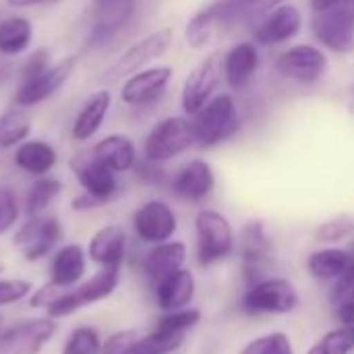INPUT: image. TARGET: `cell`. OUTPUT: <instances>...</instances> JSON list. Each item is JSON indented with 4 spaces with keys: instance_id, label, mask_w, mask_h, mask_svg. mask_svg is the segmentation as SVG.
I'll return each mask as SVG.
<instances>
[{
    "instance_id": "6da1fadb",
    "label": "cell",
    "mask_w": 354,
    "mask_h": 354,
    "mask_svg": "<svg viewBox=\"0 0 354 354\" xmlns=\"http://www.w3.org/2000/svg\"><path fill=\"white\" fill-rule=\"evenodd\" d=\"M197 263L201 268L216 266L228 259L236 247V236L230 220L216 209H201L195 216Z\"/></svg>"
},
{
    "instance_id": "7a4b0ae2",
    "label": "cell",
    "mask_w": 354,
    "mask_h": 354,
    "mask_svg": "<svg viewBox=\"0 0 354 354\" xmlns=\"http://www.w3.org/2000/svg\"><path fill=\"white\" fill-rule=\"evenodd\" d=\"M299 303V292L290 280L266 276L247 286L241 299V311L247 315H288Z\"/></svg>"
},
{
    "instance_id": "3957f363",
    "label": "cell",
    "mask_w": 354,
    "mask_h": 354,
    "mask_svg": "<svg viewBox=\"0 0 354 354\" xmlns=\"http://www.w3.org/2000/svg\"><path fill=\"white\" fill-rule=\"evenodd\" d=\"M191 122H193L195 143L203 147H214L218 143H224L226 139L234 137L241 129L236 104L228 93L212 97L209 104L201 112H197Z\"/></svg>"
},
{
    "instance_id": "277c9868",
    "label": "cell",
    "mask_w": 354,
    "mask_h": 354,
    "mask_svg": "<svg viewBox=\"0 0 354 354\" xmlns=\"http://www.w3.org/2000/svg\"><path fill=\"white\" fill-rule=\"evenodd\" d=\"M118 270L120 268H102L95 276H91L89 280H85L83 284L64 290L50 307H48V315L52 319L58 317H66L87 305L100 303L106 297H110L116 286H118Z\"/></svg>"
},
{
    "instance_id": "5b68a950",
    "label": "cell",
    "mask_w": 354,
    "mask_h": 354,
    "mask_svg": "<svg viewBox=\"0 0 354 354\" xmlns=\"http://www.w3.org/2000/svg\"><path fill=\"white\" fill-rule=\"evenodd\" d=\"M311 29L317 41L332 52L346 54L354 48V2H342L326 10H313Z\"/></svg>"
},
{
    "instance_id": "8992f818",
    "label": "cell",
    "mask_w": 354,
    "mask_h": 354,
    "mask_svg": "<svg viewBox=\"0 0 354 354\" xmlns=\"http://www.w3.org/2000/svg\"><path fill=\"white\" fill-rule=\"evenodd\" d=\"M172 44V29H160L149 33L147 37L135 41L129 46L102 75L100 81L104 83H114L118 79L131 77L133 73L141 71V66L149 64L151 60L160 58Z\"/></svg>"
},
{
    "instance_id": "52a82bcc",
    "label": "cell",
    "mask_w": 354,
    "mask_h": 354,
    "mask_svg": "<svg viewBox=\"0 0 354 354\" xmlns=\"http://www.w3.org/2000/svg\"><path fill=\"white\" fill-rule=\"evenodd\" d=\"M195 143L193 122L183 116H172L158 122L145 139V160L168 162L185 153Z\"/></svg>"
},
{
    "instance_id": "ba28073f",
    "label": "cell",
    "mask_w": 354,
    "mask_h": 354,
    "mask_svg": "<svg viewBox=\"0 0 354 354\" xmlns=\"http://www.w3.org/2000/svg\"><path fill=\"white\" fill-rule=\"evenodd\" d=\"M77 60H79V56H75V54L64 56L56 64H50L41 75L21 81V85L15 93V106L17 108L37 106L44 100H48L50 95H54L71 79V75L77 66Z\"/></svg>"
},
{
    "instance_id": "9c48e42d",
    "label": "cell",
    "mask_w": 354,
    "mask_h": 354,
    "mask_svg": "<svg viewBox=\"0 0 354 354\" xmlns=\"http://www.w3.org/2000/svg\"><path fill=\"white\" fill-rule=\"evenodd\" d=\"M220 77H222V60L218 54L207 56L199 66L191 71L180 93V104L185 114L195 116L209 104L220 83Z\"/></svg>"
},
{
    "instance_id": "30bf717a",
    "label": "cell",
    "mask_w": 354,
    "mask_h": 354,
    "mask_svg": "<svg viewBox=\"0 0 354 354\" xmlns=\"http://www.w3.org/2000/svg\"><path fill=\"white\" fill-rule=\"evenodd\" d=\"M280 4H284V0H216L199 12L209 21L214 29H230L266 17Z\"/></svg>"
},
{
    "instance_id": "8fae6325",
    "label": "cell",
    "mask_w": 354,
    "mask_h": 354,
    "mask_svg": "<svg viewBox=\"0 0 354 354\" xmlns=\"http://www.w3.org/2000/svg\"><path fill=\"white\" fill-rule=\"evenodd\" d=\"M71 170L75 172L79 185L85 189L89 197H93L97 203L110 201L118 193V180L116 172H112L108 166H104L93 151H79L71 160Z\"/></svg>"
},
{
    "instance_id": "7c38bea8",
    "label": "cell",
    "mask_w": 354,
    "mask_h": 354,
    "mask_svg": "<svg viewBox=\"0 0 354 354\" xmlns=\"http://www.w3.org/2000/svg\"><path fill=\"white\" fill-rule=\"evenodd\" d=\"M133 226H135L137 236L143 243L160 245V243H166L174 236V232L178 228V220H176L174 209L168 203L153 199V201L143 203L135 212Z\"/></svg>"
},
{
    "instance_id": "4fadbf2b",
    "label": "cell",
    "mask_w": 354,
    "mask_h": 354,
    "mask_svg": "<svg viewBox=\"0 0 354 354\" xmlns=\"http://www.w3.org/2000/svg\"><path fill=\"white\" fill-rule=\"evenodd\" d=\"M56 334L52 317L21 322L0 334V354H37Z\"/></svg>"
},
{
    "instance_id": "5bb4252c",
    "label": "cell",
    "mask_w": 354,
    "mask_h": 354,
    "mask_svg": "<svg viewBox=\"0 0 354 354\" xmlns=\"http://www.w3.org/2000/svg\"><path fill=\"white\" fill-rule=\"evenodd\" d=\"M239 253L243 259V272H245L247 284H253V282L266 278L263 268L272 255V239H270L263 222H249L241 230Z\"/></svg>"
},
{
    "instance_id": "9a60e30c",
    "label": "cell",
    "mask_w": 354,
    "mask_h": 354,
    "mask_svg": "<svg viewBox=\"0 0 354 354\" xmlns=\"http://www.w3.org/2000/svg\"><path fill=\"white\" fill-rule=\"evenodd\" d=\"M276 68L286 79L301 81V83H315L324 77L328 68V58L322 50L301 44L282 52L276 60Z\"/></svg>"
},
{
    "instance_id": "2e32d148",
    "label": "cell",
    "mask_w": 354,
    "mask_h": 354,
    "mask_svg": "<svg viewBox=\"0 0 354 354\" xmlns=\"http://www.w3.org/2000/svg\"><path fill=\"white\" fill-rule=\"evenodd\" d=\"M170 79H172L170 66H151L145 71H137L131 77H127V81L122 83L120 97L127 106H135V108L149 106L164 95Z\"/></svg>"
},
{
    "instance_id": "e0dca14e",
    "label": "cell",
    "mask_w": 354,
    "mask_h": 354,
    "mask_svg": "<svg viewBox=\"0 0 354 354\" xmlns=\"http://www.w3.org/2000/svg\"><path fill=\"white\" fill-rule=\"evenodd\" d=\"M62 228L56 218L33 216L15 236V245L27 261H37L60 241Z\"/></svg>"
},
{
    "instance_id": "ac0fdd59",
    "label": "cell",
    "mask_w": 354,
    "mask_h": 354,
    "mask_svg": "<svg viewBox=\"0 0 354 354\" xmlns=\"http://www.w3.org/2000/svg\"><path fill=\"white\" fill-rule=\"evenodd\" d=\"M216 187V176L214 170L207 162L203 160H191L187 162L172 178V191L176 197L191 201V203H201L205 201Z\"/></svg>"
},
{
    "instance_id": "d6986e66",
    "label": "cell",
    "mask_w": 354,
    "mask_h": 354,
    "mask_svg": "<svg viewBox=\"0 0 354 354\" xmlns=\"http://www.w3.org/2000/svg\"><path fill=\"white\" fill-rule=\"evenodd\" d=\"M301 29V12L292 4H280L255 27L253 37L261 46H276L295 37Z\"/></svg>"
},
{
    "instance_id": "ffe728a7",
    "label": "cell",
    "mask_w": 354,
    "mask_h": 354,
    "mask_svg": "<svg viewBox=\"0 0 354 354\" xmlns=\"http://www.w3.org/2000/svg\"><path fill=\"white\" fill-rule=\"evenodd\" d=\"M153 288H156V303L166 313V311L189 307L195 299L197 282L191 270L180 268L168 274L166 278H162L158 284H153Z\"/></svg>"
},
{
    "instance_id": "44dd1931",
    "label": "cell",
    "mask_w": 354,
    "mask_h": 354,
    "mask_svg": "<svg viewBox=\"0 0 354 354\" xmlns=\"http://www.w3.org/2000/svg\"><path fill=\"white\" fill-rule=\"evenodd\" d=\"M97 6H100V12L89 31L87 48H100L108 44L129 23L133 15V0H110Z\"/></svg>"
},
{
    "instance_id": "7402d4cb",
    "label": "cell",
    "mask_w": 354,
    "mask_h": 354,
    "mask_svg": "<svg viewBox=\"0 0 354 354\" xmlns=\"http://www.w3.org/2000/svg\"><path fill=\"white\" fill-rule=\"evenodd\" d=\"M89 257L102 268H120L127 257V232L122 226H104L89 241Z\"/></svg>"
},
{
    "instance_id": "603a6c76",
    "label": "cell",
    "mask_w": 354,
    "mask_h": 354,
    "mask_svg": "<svg viewBox=\"0 0 354 354\" xmlns=\"http://www.w3.org/2000/svg\"><path fill=\"white\" fill-rule=\"evenodd\" d=\"M187 261V245L180 241H166L153 245L143 259V272L151 284H158L168 274L180 270Z\"/></svg>"
},
{
    "instance_id": "cb8c5ba5",
    "label": "cell",
    "mask_w": 354,
    "mask_h": 354,
    "mask_svg": "<svg viewBox=\"0 0 354 354\" xmlns=\"http://www.w3.org/2000/svg\"><path fill=\"white\" fill-rule=\"evenodd\" d=\"M259 66V52L253 44L243 41L236 44L224 58H222V71H224V79L230 87L234 89H243L251 77L257 73Z\"/></svg>"
},
{
    "instance_id": "d4e9b609",
    "label": "cell",
    "mask_w": 354,
    "mask_h": 354,
    "mask_svg": "<svg viewBox=\"0 0 354 354\" xmlns=\"http://www.w3.org/2000/svg\"><path fill=\"white\" fill-rule=\"evenodd\" d=\"M110 104H112V93L108 89H100V91L91 93L73 122V131H71L73 139L75 141L91 139L102 129V124L108 116Z\"/></svg>"
},
{
    "instance_id": "484cf974",
    "label": "cell",
    "mask_w": 354,
    "mask_h": 354,
    "mask_svg": "<svg viewBox=\"0 0 354 354\" xmlns=\"http://www.w3.org/2000/svg\"><path fill=\"white\" fill-rule=\"evenodd\" d=\"M353 263L351 251L340 247H324L309 255L307 272L317 282H336Z\"/></svg>"
},
{
    "instance_id": "4316f807",
    "label": "cell",
    "mask_w": 354,
    "mask_h": 354,
    "mask_svg": "<svg viewBox=\"0 0 354 354\" xmlns=\"http://www.w3.org/2000/svg\"><path fill=\"white\" fill-rule=\"evenodd\" d=\"M93 156L112 172H127L137 164L135 143L127 135H108L91 149Z\"/></svg>"
},
{
    "instance_id": "83f0119b",
    "label": "cell",
    "mask_w": 354,
    "mask_h": 354,
    "mask_svg": "<svg viewBox=\"0 0 354 354\" xmlns=\"http://www.w3.org/2000/svg\"><path fill=\"white\" fill-rule=\"evenodd\" d=\"M56 149L46 141H23L21 145H17L15 164L27 174L44 176L56 166Z\"/></svg>"
},
{
    "instance_id": "f1b7e54d",
    "label": "cell",
    "mask_w": 354,
    "mask_h": 354,
    "mask_svg": "<svg viewBox=\"0 0 354 354\" xmlns=\"http://www.w3.org/2000/svg\"><path fill=\"white\" fill-rule=\"evenodd\" d=\"M83 274H85V253L79 245H66L52 259V268H50L52 280L50 282H54L62 288H71V286L79 284Z\"/></svg>"
},
{
    "instance_id": "f546056e",
    "label": "cell",
    "mask_w": 354,
    "mask_h": 354,
    "mask_svg": "<svg viewBox=\"0 0 354 354\" xmlns=\"http://www.w3.org/2000/svg\"><path fill=\"white\" fill-rule=\"evenodd\" d=\"M33 39V25L25 17H6L0 21V54L19 56Z\"/></svg>"
},
{
    "instance_id": "4dcf8cb0",
    "label": "cell",
    "mask_w": 354,
    "mask_h": 354,
    "mask_svg": "<svg viewBox=\"0 0 354 354\" xmlns=\"http://www.w3.org/2000/svg\"><path fill=\"white\" fill-rule=\"evenodd\" d=\"M185 344L183 334H170L162 330H151L147 336H139L135 344L127 351L131 354H174Z\"/></svg>"
},
{
    "instance_id": "1f68e13d",
    "label": "cell",
    "mask_w": 354,
    "mask_h": 354,
    "mask_svg": "<svg viewBox=\"0 0 354 354\" xmlns=\"http://www.w3.org/2000/svg\"><path fill=\"white\" fill-rule=\"evenodd\" d=\"M29 133H31V122L19 108H10L0 116V149H10L15 145H21Z\"/></svg>"
},
{
    "instance_id": "d6a6232c",
    "label": "cell",
    "mask_w": 354,
    "mask_h": 354,
    "mask_svg": "<svg viewBox=\"0 0 354 354\" xmlns=\"http://www.w3.org/2000/svg\"><path fill=\"white\" fill-rule=\"evenodd\" d=\"M62 191V183L56 180V178H50V176H41L33 183V187L29 189L27 193V199H25V212L27 216H39Z\"/></svg>"
},
{
    "instance_id": "836d02e7",
    "label": "cell",
    "mask_w": 354,
    "mask_h": 354,
    "mask_svg": "<svg viewBox=\"0 0 354 354\" xmlns=\"http://www.w3.org/2000/svg\"><path fill=\"white\" fill-rule=\"evenodd\" d=\"M354 351V328L338 326L326 332L307 354H353Z\"/></svg>"
},
{
    "instance_id": "e575fe53",
    "label": "cell",
    "mask_w": 354,
    "mask_h": 354,
    "mask_svg": "<svg viewBox=\"0 0 354 354\" xmlns=\"http://www.w3.org/2000/svg\"><path fill=\"white\" fill-rule=\"evenodd\" d=\"M239 354H295V346L288 334L270 332L247 342Z\"/></svg>"
},
{
    "instance_id": "d590c367",
    "label": "cell",
    "mask_w": 354,
    "mask_h": 354,
    "mask_svg": "<svg viewBox=\"0 0 354 354\" xmlns=\"http://www.w3.org/2000/svg\"><path fill=\"white\" fill-rule=\"evenodd\" d=\"M199 322H201V311L199 309H193V307H185V309H176V311H166L158 319L156 330L170 332V334H183L185 336Z\"/></svg>"
},
{
    "instance_id": "8d00e7d4",
    "label": "cell",
    "mask_w": 354,
    "mask_h": 354,
    "mask_svg": "<svg viewBox=\"0 0 354 354\" xmlns=\"http://www.w3.org/2000/svg\"><path fill=\"white\" fill-rule=\"evenodd\" d=\"M354 234V218L353 216H336L315 230V241L322 245H334L340 243Z\"/></svg>"
},
{
    "instance_id": "74e56055",
    "label": "cell",
    "mask_w": 354,
    "mask_h": 354,
    "mask_svg": "<svg viewBox=\"0 0 354 354\" xmlns=\"http://www.w3.org/2000/svg\"><path fill=\"white\" fill-rule=\"evenodd\" d=\"M102 346L104 344H102V340H100L95 330H91V328H77L71 334V338H68L62 354H102Z\"/></svg>"
},
{
    "instance_id": "f35d334b",
    "label": "cell",
    "mask_w": 354,
    "mask_h": 354,
    "mask_svg": "<svg viewBox=\"0 0 354 354\" xmlns=\"http://www.w3.org/2000/svg\"><path fill=\"white\" fill-rule=\"evenodd\" d=\"M17 218H19V205L15 193L6 187H0V236L15 226Z\"/></svg>"
},
{
    "instance_id": "ab89813d",
    "label": "cell",
    "mask_w": 354,
    "mask_h": 354,
    "mask_svg": "<svg viewBox=\"0 0 354 354\" xmlns=\"http://www.w3.org/2000/svg\"><path fill=\"white\" fill-rule=\"evenodd\" d=\"M31 292V284L25 280H0V307L19 303Z\"/></svg>"
},
{
    "instance_id": "60d3db41",
    "label": "cell",
    "mask_w": 354,
    "mask_h": 354,
    "mask_svg": "<svg viewBox=\"0 0 354 354\" xmlns=\"http://www.w3.org/2000/svg\"><path fill=\"white\" fill-rule=\"evenodd\" d=\"M348 301H354V261L332 286V303L334 305L348 303Z\"/></svg>"
},
{
    "instance_id": "b9f144b4",
    "label": "cell",
    "mask_w": 354,
    "mask_h": 354,
    "mask_svg": "<svg viewBox=\"0 0 354 354\" xmlns=\"http://www.w3.org/2000/svg\"><path fill=\"white\" fill-rule=\"evenodd\" d=\"M48 66H50V52L44 50V48L35 50V52L27 58V62L23 64L21 81H27V79H33V77L41 75Z\"/></svg>"
},
{
    "instance_id": "7bdbcfd3",
    "label": "cell",
    "mask_w": 354,
    "mask_h": 354,
    "mask_svg": "<svg viewBox=\"0 0 354 354\" xmlns=\"http://www.w3.org/2000/svg\"><path fill=\"white\" fill-rule=\"evenodd\" d=\"M137 338H139V334L135 330L118 332V334H114V336H110L106 340V344L102 346V354H124L135 344Z\"/></svg>"
},
{
    "instance_id": "ee69618b",
    "label": "cell",
    "mask_w": 354,
    "mask_h": 354,
    "mask_svg": "<svg viewBox=\"0 0 354 354\" xmlns=\"http://www.w3.org/2000/svg\"><path fill=\"white\" fill-rule=\"evenodd\" d=\"M135 170H137V176L147 183V185H160L166 180V172L164 168L160 166V162H151V160H143L139 164H135Z\"/></svg>"
},
{
    "instance_id": "f6af8a7d",
    "label": "cell",
    "mask_w": 354,
    "mask_h": 354,
    "mask_svg": "<svg viewBox=\"0 0 354 354\" xmlns=\"http://www.w3.org/2000/svg\"><path fill=\"white\" fill-rule=\"evenodd\" d=\"M66 288H62V286H58V284H54V282H50L48 286H44V288H39L33 297H31V305L33 307H50L62 292H64Z\"/></svg>"
},
{
    "instance_id": "bcb514c9",
    "label": "cell",
    "mask_w": 354,
    "mask_h": 354,
    "mask_svg": "<svg viewBox=\"0 0 354 354\" xmlns=\"http://www.w3.org/2000/svg\"><path fill=\"white\" fill-rule=\"evenodd\" d=\"M334 307H336V319L340 322V326L354 328V301L340 303V305H334Z\"/></svg>"
},
{
    "instance_id": "7dc6e473",
    "label": "cell",
    "mask_w": 354,
    "mask_h": 354,
    "mask_svg": "<svg viewBox=\"0 0 354 354\" xmlns=\"http://www.w3.org/2000/svg\"><path fill=\"white\" fill-rule=\"evenodd\" d=\"M58 0H6L8 6L12 8H29V6H37V4H54Z\"/></svg>"
},
{
    "instance_id": "c3c4849f",
    "label": "cell",
    "mask_w": 354,
    "mask_h": 354,
    "mask_svg": "<svg viewBox=\"0 0 354 354\" xmlns=\"http://www.w3.org/2000/svg\"><path fill=\"white\" fill-rule=\"evenodd\" d=\"M342 2H351V0H311V8L313 10H326V8H332V6L342 4Z\"/></svg>"
},
{
    "instance_id": "681fc988",
    "label": "cell",
    "mask_w": 354,
    "mask_h": 354,
    "mask_svg": "<svg viewBox=\"0 0 354 354\" xmlns=\"http://www.w3.org/2000/svg\"><path fill=\"white\" fill-rule=\"evenodd\" d=\"M346 249L351 251V257H353V261H354V241L351 243V245H348V247H346Z\"/></svg>"
},
{
    "instance_id": "f907efd6",
    "label": "cell",
    "mask_w": 354,
    "mask_h": 354,
    "mask_svg": "<svg viewBox=\"0 0 354 354\" xmlns=\"http://www.w3.org/2000/svg\"><path fill=\"white\" fill-rule=\"evenodd\" d=\"M4 79H6V71H0V83H2Z\"/></svg>"
},
{
    "instance_id": "816d5d0a",
    "label": "cell",
    "mask_w": 354,
    "mask_h": 354,
    "mask_svg": "<svg viewBox=\"0 0 354 354\" xmlns=\"http://www.w3.org/2000/svg\"><path fill=\"white\" fill-rule=\"evenodd\" d=\"M0 274H4V263L0 261Z\"/></svg>"
},
{
    "instance_id": "f5cc1de1",
    "label": "cell",
    "mask_w": 354,
    "mask_h": 354,
    "mask_svg": "<svg viewBox=\"0 0 354 354\" xmlns=\"http://www.w3.org/2000/svg\"><path fill=\"white\" fill-rule=\"evenodd\" d=\"M351 2H354V0H351Z\"/></svg>"
}]
</instances>
